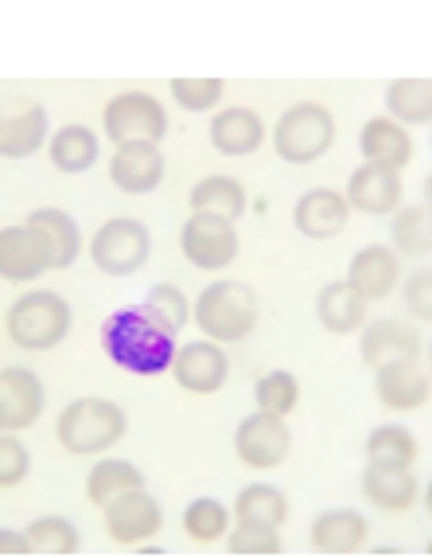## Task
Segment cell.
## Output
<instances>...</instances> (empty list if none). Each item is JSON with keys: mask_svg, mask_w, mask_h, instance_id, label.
I'll list each match as a JSON object with an SVG mask.
<instances>
[{"mask_svg": "<svg viewBox=\"0 0 432 558\" xmlns=\"http://www.w3.org/2000/svg\"><path fill=\"white\" fill-rule=\"evenodd\" d=\"M51 165L66 177H78L86 168L98 165V133L86 125H63L51 137Z\"/></svg>", "mask_w": 432, "mask_h": 558, "instance_id": "obj_26", "label": "cell"}, {"mask_svg": "<svg viewBox=\"0 0 432 558\" xmlns=\"http://www.w3.org/2000/svg\"><path fill=\"white\" fill-rule=\"evenodd\" d=\"M28 223L47 234L51 251H55V270L74 266V258L83 251V234H78V223H74L71 215L59 211V207H39V211L28 215Z\"/></svg>", "mask_w": 432, "mask_h": 558, "instance_id": "obj_27", "label": "cell"}, {"mask_svg": "<svg viewBox=\"0 0 432 558\" xmlns=\"http://www.w3.org/2000/svg\"><path fill=\"white\" fill-rule=\"evenodd\" d=\"M347 199L343 192H332V187H316V192H304L300 204H296L293 219L296 231L308 234V239H335V234L347 227Z\"/></svg>", "mask_w": 432, "mask_h": 558, "instance_id": "obj_20", "label": "cell"}, {"mask_svg": "<svg viewBox=\"0 0 432 558\" xmlns=\"http://www.w3.org/2000/svg\"><path fill=\"white\" fill-rule=\"evenodd\" d=\"M288 446H293V438H288L285 418L266 414V410L242 418L238 434H234V449H238L242 465L249 469H276L288 457Z\"/></svg>", "mask_w": 432, "mask_h": 558, "instance_id": "obj_11", "label": "cell"}, {"mask_svg": "<svg viewBox=\"0 0 432 558\" xmlns=\"http://www.w3.org/2000/svg\"><path fill=\"white\" fill-rule=\"evenodd\" d=\"M101 348L129 375H160L172 367L175 332L160 325L145 305H125L101 320Z\"/></svg>", "mask_w": 432, "mask_h": 558, "instance_id": "obj_1", "label": "cell"}, {"mask_svg": "<svg viewBox=\"0 0 432 558\" xmlns=\"http://www.w3.org/2000/svg\"><path fill=\"white\" fill-rule=\"evenodd\" d=\"M47 141V110L32 98H9L0 106V157L24 160Z\"/></svg>", "mask_w": 432, "mask_h": 558, "instance_id": "obj_12", "label": "cell"}, {"mask_svg": "<svg viewBox=\"0 0 432 558\" xmlns=\"http://www.w3.org/2000/svg\"><path fill=\"white\" fill-rule=\"evenodd\" d=\"M429 289H432L429 270L414 274V278H409V286H405V308H409V317H414V320H429L432 317Z\"/></svg>", "mask_w": 432, "mask_h": 558, "instance_id": "obj_41", "label": "cell"}, {"mask_svg": "<svg viewBox=\"0 0 432 558\" xmlns=\"http://www.w3.org/2000/svg\"><path fill=\"white\" fill-rule=\"evenodd\" d=\"M106 508V531H110L113 543H145L152 539L160 527H164V512L160 504L145 493V488H129V493H118L113 500L101 504Z\"/></svg>", "mask_w": 432, "mask_h": 558, "instance_id": "obj_10", "label": "cell"}, {"mask_svg": "<svg viewBox=\"0 0 432 558\" xmlns=\"http://www.w3.org/2000/svg\"><path fill=\"white\" fill-rule=\"evenodd\" d=\"M0 555H32V543L28 535H20V531H0Z\"/></svg>", "mask_w": 432, "mask_h": 558, "instance_id": "obj_42", "label": "cell"}, {"mask_svg": "<svg viewBox=\"0 0 432 558\" xmlns=\"http://www.w3.org/2000/svg\"><path fill=\"white\" fill-rule=\"evenodd\" d=\"M296 399H300L296 375H288V372H269V375H261V383H258V407L266 410V414L288 418V414L296 410Z\"/></svg>", "mask_w": 432, "mask_h": 558, "instance_id": "obj_35", "label": "cell"}, {"mask_svg": "<svg viewBox=\"0 0 432 558\" xmlns=\"http://www.w3.org/2000/svg\"><path fill=\"white\" fill-rule=\"evenodd\" d=\"M180 251L199 270H222L238 258V231L222 215L192 211V219L180 231Z\"/></svg>", "mask_w": 432, "mask_h": 558, "instance_id": "obj_8", "label": "cell"}, {"mask_svg": "<svg viewBox=\"0 0 432 558\" xmlns=\"http://www.w3.org/2000/svg\"><path fill=\"white\" fill-rule=\"evenodd\" d=\"M195 325L211 336L214 344H238L258 328V298L246 281H214L195 301Z\"/></svg>", "mask_w": 432, "mask_h": 558, "instance_id": "obj_2", "label": "cell"}, {"mask_svg": "<svg viewBox=\"0 0 432 558\" xmlns=\"http://www.w3.org/2000/svg\"><path fill=\"white\" fill-rule=\"evenodd\" d=\"M71 332V305H66L59 293H24L16 305L9 308V340L28 352H44V348H55Z\"/></svg>", "mask_w": 432, "mask_h": 558, "instance_id": "obj_5", "label": "cell"}, {"mask_svg": "<svg viewBox=\"0 0 432 558\" xmlns=\"http://www.w3.org/2000/svg\"><path fill=\"white\" fill-rule=\"evenodd\" d=\"M28 469H32L28 449L20 446L16 438H9V434H0V488L20 484L24 476H28Z\"/></svg>", "mask_w": 432, "mask_h": 558, "instance_id": "obj_40", "label": "cell"}, {"mask_svg": "<svg viewBox=\"0 0 432 558\" xmlns=\"http://www.w3.org/2000/svg\"><path fill=\"white\" fill-rule=\"evenodd\" d=\"M44 414V383L28 367L0 372V434L28 429Z\"/></svg>", "mask_w": 432, "mask_h": 558, "instance_id": "obj_13", "label": "cell"}, {"mask_svg": "<svg viewBox=\"0 0 432 558\" xmlns=\"http://www.w3.org/2000/svg\"><path fill=\"white\" fill-rule=\"evenodd\" d=\"M367 457L370 461H402V465H414L417 438L402 426H378L367 438Z\"/></svg>", "mask_w": 432, "mask_h": 558, "instance_id": "obj_34", "label": "cell"}, {"mask_svg": "<svg viewBox=\"0 0 432 558\" xmlns=\"http://www.w3.org/2000/svg\"><path fill=\"white\" fill-rule=\"evenodd\" d=\"M402 281V266H397V254L386 246H367L350 258L347 286L359 293L362 301H382L394 293V286Z\"/></svg>", "mask_w": 432, "mask_h": 558, "instance_id": "obj_19", "label": "cell"}, {"mask_svg": "<svg viewBox=\"0 0 432 558\" xmlns=\"http://www.w3.org/2000/svg\"><path fill=\"white\" fill-rule=\"evenodd\" d=\"M343 199H347V207H355L362 215H390L402 204V180H397V172H390L382 165H362L350 172L347 196Z\"/></svg>", "mask_w": 432, "mask_h": 558, "instance_id": "obj_18", "label": "cell"}, {"mask_svg": "<svg viewBox=\"0 0 432 558\" xmlns=\"http://www.w3.org/2000/svg\"><path fill=\"white\" fill-rule=\"evenodd\" d=\"M140 305H145L164 328H172V332H180V328L187 325V317H192V305H187V298L175 286H152Z\"/></svg>", "mask_w": 432, "mask_h": 558, "instance_id": "obj_36", "label": "cell"}, {"mask_svg": "<svg viewBox=\"0 0 432 558\" xmlns=\"http://www.w3.org/2000/svg\"><path fill=\"white\" fill-rule=\"evenodd\" d=\"M192 211L222 215V219H242L246 211V187L234 177H207L192 187Z\"/></svg>", "mask_w": 432, "mask_h": 558, "instance_id": "obj_28", "label": "cell"}, {"mask_svg": "<svg viewBox=\"0 0 432 558\" xmlns=\"http://www.w3.org/2000/svg\"><path fill=\"white\" fill-rule=\"evenodd\" d=\"M55 434L66 453H106V449L125 438V410L110 399H78L59 414Z\"/></svg>", "mask_w": 432, "mask_h": 558, "instance_id": "obj_3", "label": "cell"}, {"mask_svg": "<svg viewBox=\"0 0 432 558\" xmlns=\"http://www.w3.org/2000/svg\"><path fill=\"white\" fill-rule=\"evenodd\" d=\"M184 531L199 543H214L231 531V512L219 500H211V496H199L184 512Z\"/></svg>", "mask_w": 432, "mask_h": 558, "instance_id": "obj_33", "label": "cell"}, {"mask_svg": "<svg viewBox=\"0 0 432 558\" xmlns=\"http://www.w3.org/2000/svg\"><path fill=\"white\" fill-rule=\"evenodd\" d=\"M386 106L397 125H429L432 118L429 78H394L386 90Z\"/></svg>", "mask_w": 432, "mask_h": 558, "instance_id": "obj_30", "label": "cell"}, {"mask_svg": "<svg viewBox=\"0 0 432 558\" xmlns=\"http://www.w3.org/2000/svg\"><path fill=\"white\" fill-rule=\"evenodd\" d=\"M362 157L367 165H382L390 172H402L409 160H414V141L405 133V125H397L394 118H370L362 125Z\"/></svg>", "mask_w": 432, "mask_h": 558, "instance_id": "obj_21", "label": "cell"}, {"mask_svg": "<svg viewBox=\"0 0 432 558\" xmlns=\"http://www.w3.org/2000/svg\"><path fill=\"white\" fill-rule=\"evenodd\" d=\"M28 543H32V555H74V550L83 547L78 539V527L63 515H44L28 527Z\"/></svg>", "mask_w": 432, "mask_h": 558, "instance_id": "obj_32", "label": "cell"}, {"mask_svg": "<svg viewBox=\"0 0 432 558\" xmlns=\"http://www.w3.org/2000/svg\"><path fill=\"white\" fill-rule=\"evenodd\" d=\"M172 375L184 391L214 395L222 391V383L231 375V360L219 344H184L172 355Z\"/></svg>", "mask_w": 432, "mask_h": 558, "instance_id": "obj_14", "label": "cell"}, {"mask_svg": "<svg viewBox=\"0 0 432 558\" xmlns=\"http://www.w3.org/2000/svg\"><path fill=\"white\" fill-rule=\"evenodd\" d=\"M332 141H335V118L320 102L288 106L273 130L276 157L288 160V165H312V160H320L323 153L332 149Z\"/></svg>", "mask_w": 432, "mask_h": 558, "instance_id": "obj_4", "label": "cell"}, {"mask_svg": "<svg viewBox=\"0 0 432 558\" xmlns=\"http://www.w3.org/2000/svg\"><path fill=\"white\" fill-rule=\"evenodd\" d=\"M394 242L397 251L414 254V258H424L429 254V215L424 207H402L394 219Z\"/></svg>", "mask_w": 432, "mask_h": 558, "instance_id": "obj_37", "label": "cell"}, {"mask_svg": "<svg viewBox=\"0 0 432 558\" xmlns=\"http://www.w3.org/2000/svg\"><path fill=\"white\" fill-rule=\"evenodd\" d=\"M367 515L340 508V512H323L312 523V547L320 555H359L367 547Z\"/></svg>", "mask_w": 432, "mask_h": 558, "instance_id": "obj_23", "label": "cell"}, {"mask_svg": "<svg viewBox=\"0 0 432 558\" xmlns=\"http://www.w3.org/2000/svg\"><path fill=\"white\" fill-rule=\"evenodd\" d=\"M226 550L231 555H281V535L276 527H261V523H238V531H226Z\"/></svg>", "mask_w": 432, "mask_h": 558, "instance_id": "obj_38", "label": "cell"}, {"mask_svg": "<svg viewBox=\"0 0 432 558\" xmlns=\"http://www.w3.org/2000/svg\"><path fill=\"white\" fill-rule=\"evenodd\" d=\"M234 512L242 523H261V527H281L288 520V496L273 484H249L234 500Z\"/></svg>", "mask_w": 432, "mask_h": 558, "instance_id": "obj_29", "label": "cell"}, {"mask_svg": "<svg viewBox=\"0 0 432 558\" xmlns=\"http://www.w3.org/2000/svg\"><path fill=\"white\" fill-rule=\"evenodd\" d=\"M101 125H106L110 141H118V145H129V141L157 145L168 133V113L152 94L125 90V94H118V98H110V106L101 113Z\"/></svg>", "mask_w": 432, "mask_h": 558, "instance_id": "obj_7", "label": "cell"}, {"mask_svg": "<svg viewBox=\"0 0 432 558\" xmlns=\"http://www.w3.org/2000/svg\"><path fill=\"white\" fill-rule=\"evenodd\" d=\"M110 180L129 192V196H148L152 187H160L164 180V157H160L157 145L148 141H129V145H118L110 160Z\"/></svg>", "mask_w": 432, "mask_h": 558, "instance_id": "obj_16", "label": "cell"}, {"mask_svg": "<svg viewBox=\"0 0 432 558\" xmlns=\"http://www.w3.org/2000/svg\"><path fill=\"white\" fill-rule=\"evenodd\" d=\"M374 391L390 410H421L429 402V375L421 360H386L374 367Z\"/></svg>", "mask_w": 432, "mask_h": 558, "instance_id": "obj_15", "label": "cell"}, {"mask_svg": "<svg viewBox=\"0 0 432 558\" xmlns=\"http://www.w3.org/2000/svg\"><path fill=\"white\" fill-rule=\"evenodd\" d=\"M152 254V239H148V227L137 219H110L101 223L98 234L90 242V258L101 274L110 278H129Z\"/></svg>", "mask_w": 432, "mask_h": 558, "instance_id": "obj_6", "label": "cell"}, {"mask_svg": "<svg viewBox=\"0 0 432 558\" xmlns=\"http://www.w3.org/2000/svg\"><path fill=\"white\" fill-rule=\"evenodd\" d=\"M316 317L328 332H355V328L367 325V301L347 281H332L316 298Z\"/></svg>", "mask_w": 432, "mask_h": 558, "instance_id": "obj_25", "label": "cell"}, {"mask_svg": "<svg viewBox=\"0 0 432 558\" xmlns=\"http://www.w3.org/2000/svg\"><path fill=\"white\" fill-rule=\"evenodd\" d=\"M44 270H55V251L39 227L20 223L0 231V278L36 281Z\"/></svg>", "mask_w": 432, "mask_h": 558, "instance_id": "obj_9", "label": "cell"}, {"mask_svg": "<svg viewBox=\"0 0 432 558\" xmlns=\"http://www.w3.org/2000/svg\"><path fill=\"white\" fill-rule=\"evenodd\" d=\"M362 493L386 512H409L417 504V476L402 461H370L362 473Z\"/></svg>", "mask_w": 432, "mask_h": 558, "instance_id": "obj_17", "label": "cell"}, {"mask_svg": "<svg viewBox=\"0 0 432 558\" xmlns=\"http://www.w3.org/2000/svg\"><path fill=\"white\" fill-rule=\"evenodd\" d=\"M172 94L192 113L214 110L222 102V78H172Z\"/></svg>", "mask_w": 432, "mask_h": 558, "instance_id": "obj_39", "label": "cell"}, {"mask_svg": "<svg viewBox=\"0 0 432 558\" xmlns=\"http://www.w3.org/2000/svg\"><path fill=\"white\" fill-rule=\"evenodd\" d=\"M266 141V125L246 106H231L211 118V145L226 157H249Z\"/></svg>", "mask_w": 432, "mask_h": 558, "instance_id": "obj_24", "label": "cell"}, {"mask_svg": "<svg viewBox=\"0 0 432 558\" xmlns=\"http://www.w3.org/2000/svg\"><path fill=\"white\" fill-rule=\"evenodd\" d=\"M129 488H145V473L133 461H118V457L98 461L86 476V500L90 504H106L118 493H129Z\"/></svg>", "mask_w": 432, "mask_h": 558, "instance_id": "obj_31", "label": "cell"}, {"mask_svg": "<svg viewBox=\"0 0 432 558\" xmlns=\"http://www.w3.org/2000/svg\"><path fill=\"white\" fill-rule=\"evenodd\" d=\"M424 355V340L405 325V320H374L362 332V360L370 367L386 360H421Z\"/></svg>", "mask_w": 432, "mask_h": 558, "instance_id": "obj_22", "label": "cell"}]
</instances>
